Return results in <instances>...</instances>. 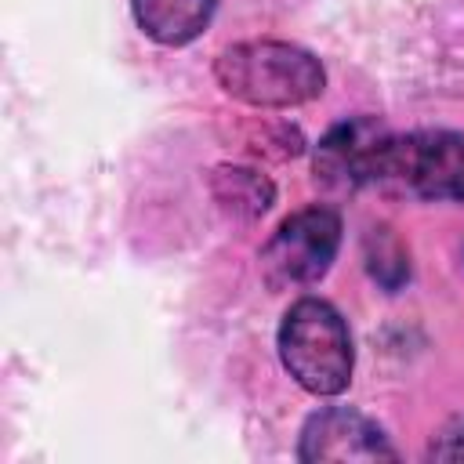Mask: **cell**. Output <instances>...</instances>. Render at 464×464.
Masks as SVG:
<instances>
[{"label": "cell", "mask_w": 464, "mask_h": 464, "mask_svg": "<svg viewBox=\"0 0 464 464\" xmlns=\"http://www.w3.org/2000/svg\"><path fill=\"white\" fill-rule=\"evenodd\" d=\"M395 446L388 442L384 428L359 410L348 406H323L315 410L297 439V460L323 464V460H395Z\"/></svg>", "instance_id": "cell-6"}, {"label": "cell", "mask_w": 464, "mask_h": 464, "mask_svg": "<svg viewBox=\"0 0 464 464\" xmlns=\"http://www.w3.org/2000/svg\"><path fill=\"white\" fill-rule=\"evenodd\" d=\"M214 7L218 0H130L138 29L163 47L192 44L210 25Z\"/></svg>", "instance_id": "cell-7"}, {"label": "cell", "mask_w": 464, "mask_h": 464, "mask_svg": "<svg viewBox=\"0 0 464 464\" xmlns=\"http://www.w3.org/2000/svg\"><path fill=\"white\" fill-rule=\"evenodd\" d=\"M395 130L377 116H352L330 127L315 145V178L330 188H362L384 181Z\"/></svg>", "instance_id": "cell-5"}, {"label": "cell", "mask_w": 464, "mask_h": 464, "mask_svg": "<svg viewBox=\"0 0 464 464\" xmlns=\"http://www.w3.org/2000/svg\"><path fill=\"white\" fill-rule=\"evenodd\" d=\"M341 246V214L334 207H304L290 214L261 246V276L268 286H308L326 276Z\"/></svg>", "instance_id": "cell-3"}, {"label": "cell", "mask_w": 464, "mask_h": 464, "mask_svg": "<svg viewBox=\"0 0 464 464\" xmlns=\"http://www.w3.org/2000/svg\"><path fill=\"white\" fill-rule=\"evenodd\" d=\"M424 457L428 460H464V417L446 420L435 431V439H431V446H428Z\"/></svg>", "instance_id": "cell-10"}, {"label": "cell", "mask_w": 464, "mask_h": 464, "mask_svg": "<svg viewBox=\"0 0 464 464\" xmlns=\"http://www.w3.org/2000/svg\"><path fill=\"white\" fill-rule=\"evenodd\" d=\"M381 185H395L420 199L464 203V134L457 130L395 134Z\"/></svg>", "instance_id": "cell-4"}, {"label": "cell", "mask_w": 464, "mask_h": 464, "mask_svg": "<svg viewBox=\"0 0 464 464\" xmlns=\"http://www.w3.org/2000/svg\"><path fill=\"white\" fill-rule=\"evenodd\" d=\"M214 80L225 94L254 109H294L323 94L319 58L286 40H243L218 54Z\"/></svg>", "instance_id": "cell-1"}, {"label": "cell", "mask_w": 464, "mask_h": 464, "mask_svg": "<svg viewBox=\"0 0 464 464\" xmlns=\"http://www.w3.org/2000/svg\"><path fill=\"white\" fill-rule=\"evenodd\" d=\"M279 359L312 395H341L352 381V334L344 315L323 297H301L279 323Z\"/></svg>", "instance_id": "cell-2"}, {"label": "cell", "mask_w": 464, "mask_h": 464, "mask_svg": "<svg viewBox=\"0 0 464 464\" xmlns=\"http://www.w3.org/2000/svg\"><path fill=\"white\" fill-rule=\"evenodd\" d=\"M210 188H214V199L225 210L239 214V218H257L276 199V185L265 174L250 170V167H228V163L225 167H214Z\"/></svg>", "instance_id": "cell-8"}, {"label": "cell", "mask_w": 464, "mask_h": 464, "mask_svg": "<svg viewBox=\"0 0 464 464\" xmlns=\"http://www.w3.org/2000/svg\"><path fill=\"white\" fill-rule=\"evenodd\" d=\"M370 239L377 243V254H370V272H373V279H381L388 290H395V286L410 276L406 250L399 246V239H395L388 228H373Z\"/></svg>", "instance_id": "cell-9"}]
</instances>
